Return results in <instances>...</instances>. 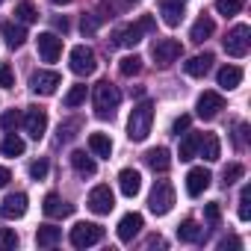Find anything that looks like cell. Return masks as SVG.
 Masks as SVG:
<instances>
[{"instance_id": "cell-1", "label": "cell", "mask_w": 251, "mask_h": 251, "mask_svg": "<svg viewBox=\"0 0 251 251\" xmlns=\"http://www.w3.org/2000/svg\"><path fill=\"white\" fill-rule=\"evenodd\" d=\"M151 124H154V103L142 100L133 106L130 118H127V139L130 142H145L151 133Z\"/></svg>"}, {"instance_id": "cell-2", "label": "cell", "mask_w": 251, "mask_h": 251, "mask_svg": "<svg viewBox=\"0 0 251 251\" xmlns=\"http://www.w3.org/2000/svg\"><path fill=\"white\" fill-rule=\"evenodd\" d=\"M118 103H121L118 86H112L109 80H100L95 86V115L98 118H112L115 109H118Z\"/></svg>"}, {"instance_id": "cell-3", "label": "cell", "mask_w": 251, "mask_h": 251, "mask_svg": "<svg viewBox=\"0 0 251 251\" xmlns=\"http://www.w3.org/2000/svg\"><path fill=\"white\" fill-rule=\"evenodd\" d=\"M154 27H157V21H154L151 15H145V18H139L136 24H127V27L115 30L112 39H115V45H121V48H133V45L142 42L145 33H154Z\"/></svg>"}, {"instance_id": "cell-4", "label": "cell", "mask_w": 251, "mask_h": 251, "mask_svg": "<svg viewBox=\"0 0 251 251\" xmlns=\"http://www.w3.org/2000/svg\"><path fill=\"white\" fill-rule=\"evenodd\" d=\"M172 207H175V186L169 180H157L151 195H148V210L154 216H166Z\"/></svg>"}, {"instance_id": "cell-5", "label": "cell", "mask_w": 251, "mask_h": 251, "mask_svg": "<svg viewBox=\"0 0 251 251\" xmlns=\"http://www.w3.org/2000/svg\"><path fill=\"white\" fill-rule=\"evenodd\" d=\"M103 239V227L95 222H77L71 227V245L74 248H92Z\"/></svg>"}, {"instance_id": "cell-6", "label": "cell", "mask_w": 251, "mask_h": 251, "mask_svg": "<svg viewBox=\"0 0 251 251\" xmlns=\"http://www.w3.org/2000/svg\"><path fill=\"white\" fill-rule=\"evenodd\" d=\"M151 56H154V62H157L160 68H169L172 62H177V59L183 56V48H180L177 39H160V42H154Z\"/></svg>"}, {"instance_id": "cell-7", "label": "cell", "mask_w": 251, "mask_h": 251, "mask_svg": "<svg viewBox=\"0 0 251 251\" xmlns=\"http://www.w3.org/2000/svg\"><path fill=\"white\" fill-rule=\"evenodd\" d=\"M68 59H71V71H74L77 77H89V74H95V68H98V56H95V50L86 48V45H77Z\"/></svg>"}, {"instance_id": "cell-8", "label": "cell", "mask_w": 251, "mask_h": 251, "mask_svg": "<svg viewBox=\"0 0 251 251\" xmlns=\"http://www.w3.org/2000/svg\"><path fill=\"white\" fill-rule=\"evenodd\" d=\"M251 36V30L245 27V24H236L227 36H225V50H227V56H233V59H242L245 53H248V39Z\"/></svg>"}, {"instance_id": "cell-9", "label": "cell", "mask_w": 251, "mask_h": 251, "mask_svg": "<svg viewBox=\"0 0 251 251\" xmlns=\"http://www.w3.org/2000/svg\"><path fill=\"white\" fill-rule=\"evenodd\" d=\"M89 210L92 213H98V216H106V213H112V207H115V195H112V189L109 186H95L92 192H89Z\"/></svg>"}, {"instance_id": "cell-10", "label": "cell", "mask_w": 251, "mask_h": 251, "mask_svg": "<svg viewBox=\"0 0 251 251\" xmlns=\"http://www.w3.org/2000/svg\"><path fill=\"white\" fill-rule=\"evenodd\" d=\"M24 130L30 133V139H42L45 136V130H48V112L45 109H39V106H30L27 112H24Z\"/></svg>"}, {"instance_id": "cell-11", "label": "cell", "mask_w": 251, "mask_h": 251, "mask_svg": "<svg viewBox=\"0 0 251 251\" xmlns=\"http://www.w3.org/2000/svg\"><path fill=\"white\" fill-rule=\"evenodd\" d=\"M36 48H39L42 62H56V59H59V53H62V39H59L56 33H39Z\"/></svg>"}, {"instance_id": "cell-12", "label": "cell", "mask_w": 251, "mask_h": 251, "mask_svg": "<svg viewBox=\"0 0 251 251\" xmlns=\"http://www.w3.org/2000/svg\"><path fill=\"white\" fill-rule=\"evenodd\" d=\"M222 109H225V98H222L219 92H204V95L198 98V103H195V112H198V118H204V121L216 118Z\"/></svg>"}, {"instance_id": "cell-13", "label": "cell", "mask_w": 251, "mask_h": 251, "mask_svg": "<svg viewBox=\"0 0 251 251\" xmlns=\"http://www.w3.org/2000/svg\"><path fill=\"white\" fill-rule=\"evenodd\" d=\"M59 86H62V77H59L56 71H36V74L30 77V89H33L36 95H53Z\"/></svg>"}, {"instance_id": "cell-14", "label": "cell", "mask_w": 251, "mask_h": 251, "mask_svg": "<svg viewBox=\"0 0 251 251\" xmlns=\"http://www.w3.org/2000/svg\"><path fill=\"white\" fill-rule=\"evenodd\" d=\"M24 213H27V195H24V192L6 195V198H3V204H0V216H3V219H9V222L21 219Z\"/></svg>"}, {"instance_id": "cell-15", "label": "cell", "mask_w": 251, "mask_h": 251, "mask_svg": "<svg viewBox=\"0 0 251 251\" xmlns=\"http://www.w3.org/2000/svg\"><path fill=\"white\" fill-rule=\"evenodd\" d=\"M118 189H121V195L136 198L142 192V175L136 169H121L118 172Z\"/></svg>"}, {"instance_id": "cell-16", "label": "cell", "mask_w": 251, "mask_h": 251, "mask_svg": "<svg viewBox=\"0 0 251 251\" xmlns=\"http://www.w3.org/2000/svg\"><path fill=\"white\" fill-rule=\"evenodd\" d=\"M142 227H145L142 213H127V216H121V222H118V239H121V242H133V236H136Z\"/></svg>"}, {"instance_id": "cell-17", "label": "cell", "mask_w": 251, "mask_h": 251, "mask_svg": "<svg viewBox=\"0 0 251 251\" xmlns=\"http://www.w3.org/2000/svg\"><path fill=\"white\" fill-rule=\"evenodd\" d=\"M42 210H45V216H50V219H65V216H71V213H74V204L62 201L56 192H48V195H45Z\"/></svg>"}, {"instance_id": "cell-18", "label": "cell", "mask_w": 251, "mask_h": 251, "mask_svg": "<svg viewBox=\"0 0 251 251\" xmlns=\"http://www.w3.org/2000/svg\"><path fill=\"white\" fill-rule=\"evenodd\" d=\"M210 180H213V175L207 172V169H189V175H186V192L192 195V198H198L207 186H210Z\"/></svg>"}, {"instance_id": "cell-19", "label": "cell", "mask_w": 251, "mask_h": 251, "mask_svg": "<svg viewBox=\"0 0 251 251\" xmlns=\"http://www.w3.org/2000/svg\"><path fill=\"white\" fill-rule=\"evenodd\" d=\"M198 157H204L207 163H216L222 157V142H219L216 133H201V139H198Z\"/></svg>"}, {"instance_id": "cell-20", "label": "cell", "mask_w": 251, "mask_h": 251, "mask_svg": "<svg viewBox=\"0 0 251 251\" xmlns=\"http://www.w3.org/2000/svg\"><path fill=\"white\" fill-rule=\"evenodd\" d=\"M160 15H163V21L169 27H177L183 21V15H186L183 0H163V3H160Z\"/></svg>"}, {"instance_id": "cell-21", "label": "cell", "mask_w": 251, "mask_h": 251, "mask_svg": "<svg viewBox=\"0 0 251 251\" xmlns=\"http://www.w3.org/2000/svg\"><path fill=\"white\" fill-rule=\"evenodd\" d=\"M0 36H3V42H6L9 48H21V45L27 42V30H24L21 24H12V21H3V24H0Z\"/></svg>"}, {"instance_id": "cell-22", "label": "cell", "mask_w": 251, "mask_h": 251, "mask_svg": "<svg viewBox=\"0 0 251 251\" xmlns=\"http://www.w3.org/2000/svg\"><path fill=\"white\" fill-rule=\"evenodd\" d=\"M210 68H213V53H198L189 62H183V71L189 77H204V74H210Z\"/></svg>"}, {"instance_id": "cell-23", "label": "cell", "mask_w": 251, "mask_h": 251, "mask_svg": "<svg viewBox=\"0 0 251 251\" xmlns=\"http://www.w3.org/2000/svg\"><path fill=\"white\" fill-rule=\"evenodd\" d=\"M216 80H219V86H222L225 92H230V89H236V86L242 83V68H239V65H225V68H219Z\"/></svg>"}, {"instance_id": "cell-24", "label": "cell", "mask_w": 251, "mask_h": 251, "mask_svg": "<svg viewBox=\"0 0 251 251\" xmlns=\"http://www.w3.org/2000/svg\"><path fill=\"white\" fill-rule=\"evenodd\" d=\"M71 166H74V172L80 175V177H92L95 172H98V163L92 160V157H86L83 151H71Z\"/></svg>"}, {"instance_id": "cell-25", "label": "cell", "mask_w": 251, "mask_h": 251, "mask_svg": "<svg viewBox=\"0 0 251 251\" xmlns=\"http://www.w3.org/2000/svg\"><path fill=\"white\" fill-rule=\"evenodd\" d=\"M213 30H216V24H213V18H207V15H201L195 24H192V33H189V39L195 42V45H204L210 36H213Z\"/></svg>"}, {"instance_id": "cell-26", "label": "cell", "mask_w": 251, "mask_h": 251, "mask_svg": "<svg viewBox=\"0 0 251 251\" xmlns=\"http://www.w3.org/2000/svg\"><path fill=\"white\" fill-rule=\"evenodd\" d=\"M145 163H148L154 172H169L172 154H169V148H151V151L145 154Z\"/></svg>"}, {"instance_id": "cell-27", "label": "cell", "mask_w": 251, "mask_h": 251, "mask_svg": "<svg viewBox=\"0 0 251 251\" xmlns=\"http://www.w3.org/2000/svg\"><path fill=\"white\" fill-rule=\"evenodd\" d=\"M177 239H180V242H201V239H204V227H201L195 219H186V222H180V227H177Z\"/></svg>"}, {"instance_id": "cell-28", "label": "cell", "mask_w": 251, "mask_h": 251, "mask_svg": "<svg viewBox=\"0 0 251 251\" xmlns=\"http://www.w3.org/2000/svg\"><path fill=\"white\" fill-rule=\"evenodd\" d=\"M59 239H62V227H56V225H42V227L36 230L39 248H53Z\"/></svg>"}, {"instance_id": "cell-29", "label": "cell", "mask_w": 251, "mask_h": 251, "mask_svg": "<svg viewBox=\"0 0 251 251\" xmlns=\"http://www.w3.org/2000/svg\"><path fill=\"white\" fill-rule=\"evenodd\" d=\"M89 148H92L95 157H103V160L112 157V139H109L106 133H92V136H89Z\"/></svg>"}, {"instance_id": "cell-30", "label": "cell", "mask_w": 251, "mask_h": 251, "mask_svg": "<svg viewBox=\"0 0 251 251\" xmlns=\"http://www.w3.org/2000/svg\"><path fill=\"white\" fill-rule=\"evenodd\" d=\"M198 139H201V133H183V142H180V151H177V157L183 160V163H189V160H195L198 157Z\"/></svg>"}, {"instance_id": "cell-31", "label": "cell", "mask_w": 251, "mask_h": 251, "mask_svg": "<svg viewBox=\"0 0 251 251\" xmlns=\"http://www.w3.org/2000/svg\"><path fill=\"white\" fill-rule=\"evenodd\" d=\"M0 154L3 157H21L24 154V139L15 136V133H6L3 142H0Z\"/></svg>"}, {"instance_id": "cell-32", "label": "cell", "mask_w": 251, "mask_h": 251, "mask_svg": "<svg viewBox=\"0 0 251 251\" xmlns=\"http://www.w3.org/2000/svg\"><path fill=\"white\" fill-rule=\"evenodd\" d=\"M15 18H18V24H33V21H39V12H36V6L30 0H21L15 6Z\"/></svg>"}, {"instance_id": "cell-33", "label": "cell", "mask_w": 251, "mask_h": 251, "mask_svg": "<svg viewBox=\"0 0 251 251\" xmlns=\"http://www.w3.org/2000/svg\"><path fill=\"white\" fill-rule=\"evenodd\" d=\"M118 71L124 74V77H133V74H139L142 71V59L133 53V56H124L121 62H118Z\"/></svg>"}, {"instance_id": "cell-34", "label": "cell", "mask_w": 251, "mask_h": 251, "mask_svg": "<svg viewBox=\"0 0 251 251\" xmlns=\"http://www.w3.org/2000/svg\"><path fill=\"white\" fill-rule=\"evenodd\" d=\"M242 6H245V0H216V12H219V15H225V18L236 15Z\"/></svg>"}, {"instance_id": "cell-35", "label": "cell", "mask_w": 251, "mask_h": 251, "mask_svg": "<svg viewBox=\"0 0 251 251\" xmlns=\"http://www.w3.org/2000/svg\"><path fill=\"white\" fill-rule=\"evenodd\" d=\"M83 100H86V86H71V89H68V95L62 98V103H65L68 109H74V106H80Z\"/></svg>"}, {"instance_id": "cell-36", "label": "cell", "mask_w": 251, "mask_h": 251, "mask_svg": "<svg viewBox=\"0 0 251 251\" xmlns=\"http://www.w3.org/2000/svg\"><path fill=\"white\" fill-rule=\"evenodd\" d=\"M21 112L18 109H9V112H3V115H0V127H3V130H9V133H15V127H18V124H21Z\"/></svg>"}, {"instance_id": "cell-37", "label": "cell", "mask_w": 251, "mask_h": 251, "mask_svg": "<svg viewBox=\"0 0 251 251\" xmlns=\"http://www.w3.org/2000/svg\"><path fill=\"white\" fill-rule=\"evenodd\" d=\"M239 219L242 222L251 219V186H242V192H239Z\"/></svg>"}, {"instance_id": "cell-38", "label": "cell", "mask_w": 251, "mask_h": 251, "mask_svg": "<svg viewBox=\"0 0 251 251\" xmlns=\"http://www.w3.org/2000/svg\"><path fill=\"white\" fill-rule=\"evenodd\" d=\"M48 169H50V166H48V160H45V157H39V160H33V163H30V177H33V180H45V177H48Z\"/></svg>"}, {"instance_id": "cell-39", "label": "cell", "mask_w": 251, "mask_h": 251, "mask_svg": "<svg viewBox=\"0 0 251 251\" xmlns=\"http://www.w3.org/2000/svg\"><path fill=\"white\" fill-rule=\"evenodd\" d=\"M242 175H245V169H242L239 163H230V166H227V169L222 172V177H225V186H230V183H236V180H239Z\"/></svg>"}, {"instance_id": "cell-40", "label": "cell", "mask_w": 251, "mask_h": 251, "mask_svg": "<svg viewBox=\"0 0 251 251\" xmlns=\"http://www.w3.org/2000/svg\"><path fill=\"white\" fill-rule=\"evenodd\" d=\"M18 245V233L9 230V227H0V251L3 248H15Z\"/></svg>"}, {"instance_id": "cell-41", "label": "cell", "mask_w": 251, "mask_h": 251, "mask_svg": "<svg viewBox=\"0 0 251 251\" xmlns=\"http://www.w3.org/2000/svg\"><path fill=\"white\" fill-rule=\"evenodd\" d=\"M98 27H100V18H98V15H83V24H80L83 36H92V33H98Z\"/></svg>"}, {"instance_id": "cell-42", "label": "cell", "mask_w": 251, "mask_h": 251, "mask_svg": "<svg viewBox=\"0 0 251 251\" xmlns=\"http://www.w3.org/2000/svg\"><path fill=\"white\" fill-rule=\"evenodd\" d=\"M204 216H207V222H210V225H219V219H222L219 201H210V204H204Z\"/></svg>"}, {"instance_id": "cell-43", "label": "cell", "mask_w": 251, "mask_h": 251, "mask_svg": "<svg viewBox=\"0 0 251 251\" xmlns=\"http://www.w3.org/2000/svg\"><path fill=\"white\" fill-rule=\"evenodd\" d=\"M189 124H192V118H189V115H177V118H175V124H172V133H175V136L186 133V130H189Z\"/></svg>"}, {"instance_id": "cell-44", "label": "cell", "mask_w": 251, "mask_h": 251, "mask_svg": "<svg viewBox=\"0 0 251 251\" xmlns=\"http://www.w3.org/2000/svg\"><path fill=\"white\" fill-rule=\"evenodd\" d=\"M0 86H3V89H12L15 86V74H12L9 65H0Z\"/></svg>"}, {"instance_id": "cell-45", "label": "cell", "mask_w": 251, "mask_h": 251, "mask_svg": "<svg viewBox=\"0 0 251 251\" xmlns=\"http://www.w3.org/2000/svg\"><path fill=\"white\" fill-rule=\"evenodd\" d=\"M227 248H242V242H239L236 236H227V239L219 242V251H227Z\"/></svg>"}, {"instance_id": "cell-46", "label": "cell", "mask_w": 251, "mask_h": 251, "mask_svg": "<svg viewBox=\"0 0 251 251\" xmlns=\"http://www.w3.org/2000/svg\"><path fill=\"white\" fill-rule=\"evenodd\" d=\"M12 180V175H9V169H3V166H0V189H3L6 183Z\"/></svg>"}, {"instance_id": "cell-47", "label": "cell", "mask_w": 251, "mask_h": 251, "mask_svg": "<svg viewBox=\"0 0 251 251\" xmlns=\"http://www.w3.org/2000/svg\"><path fill=\"white\" fill-rule=\"evenodd\" d=\"M53 27L62 30V33H68V18H65V15H62V18H53Z\"/></svg>"}, {"instance_id": "cell-48", "label": "cell", "mask_w": 251, "mask_h": 251, "mask_svg": "<svg viewBox=\"0 0 251 251\" xmlns=\"http://www.w3.org/2000/svg\"><path fill=\"white\" fill-rule=\"evenodd\" d=\"M50 3H56V6H65V3H71V0H50Z\"/></svg>"}, {"instance_id": "cell-49", "label": "cell", "mask_w": 251, "mask_h": 251, "mask_svg": "<svg viewBox=\"0 0 251 251\" xmlns=\"http://www.w3.org/2000/svg\"><path fill=\"white\" fill-rule=\"evenodd\" d=\"M0 3H3V0H0Z\"/></svg>"}]
</instances>
